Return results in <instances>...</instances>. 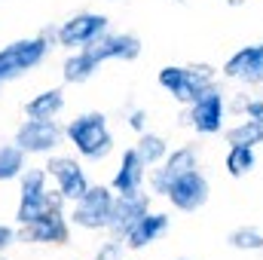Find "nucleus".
Returning <instances> with one entry per match:
<instances>
[{
  "instance_id": "1",
  "label": "nucleus",
  "mask_w": 263,
  "mask_h": 260,
  "mask_svg": "<svg viewBox=\"0 0 263 260\" xmlns=\"http://www.w3.org/2000/svg\"><path fill=\"white\" fill-rule=\"evenodd\" d=\"M141 55V40L135 34H104L101 40L77 49L62 67L65 83H86L101 62H135Z\"/></svg>"
},
{
  "instance_id": "2",
  "label": "nucleus",
  "mask_w": 263,
  "mask_h": 260,
  "mask_svg": "<svg viewBox=\"0 0 263 260\" xmlns=\"http://www.w3.org/2000/svg\"><path fill=\"white\" fill-rule=\"evenodd\" d=\"M65 135H67V141L77 147V153L86 156V159H92V162L107 159L110 150H114V135L107 129V117L98 114V110L77 117L65 129Z\"/></svg>"
},
{
  "instance_id": "3",
  "label": "nucleus",
  "mask_w": 263,
  "mask_h": 260,
  "mask_svg": "<svg viewBox=\"0 0 263 260\" xmlns=\"http://www.w3.org/2000/svg\"><path fill=\"white\" fill-rule=\"evenodd\" d=\"M214 83L217 70L211 65H168L159 70V86L181 104H193Z\"/></svg>"
},
{
  "instance_id": "4",
  "label": "nucleus",
  "mask_w": 263,
  "mask_h": 260,
  "mask_svg": "<svg viewBox=\"0 0 263 260\" xmlns=\"http://www.w3.org/2000/svg\"><path fill=\"white\" fill-rule=\"evenodd\" d=\"M46 178H49L46 169H28V172L22 175V196H18V211H15V217H18L22 227L34 224V220H37L40 214H46L49 208H62L67 202L59 190L52 193V190L46 187Z\"/></svg>"
},
{
  "instance_id": "5",
  "label": "nucleus",
  "mask_w": 263,
  "mask_h": 260,
  "mask_svg": "<svg viewBox=\"0 0 263 260\" xmlns=\"http://www.w3.org/2000/svg\"><path fill=\"white\" fill-rule=\"evenodd\" d=\"M49 52V40L40 34V37H25V40H15L9 46L0 49V83L6 80H15L22 77L25 70L37 67Z\"/></svg>"
},
{
  "instance_id": "6",
  "label": "nucleus",
  "mask_w": 263,
  "mask_h": 260,
  "mask_svg": "<svg viewBox=\"0 0 263 260\" xmlns=\"http://www.w3.org/2000/svg\"><path fill=\"white\" fill-rule=\"evenodd\" d=\"M114 199L110 187H89L83 199L73 202V211H70V220L83 230H107L110 224V214H114Z\"/></svg>"
},
{
  "instance_id": "7",
  "label": "nucleus",
  "mask_w": 263,
  "mask_h": 260,
  "mask_svg": "<svg viewBox=\"0 0 263 260\" xmlns=\"http://www.w3.org/2000/svg\"><path fill=\"white\" fill-rule=\"evenodd\" d=\"M190 110H187V123L199 132V135H217V132L223 129V120H227V98H223V92L217 89V86H211V89H205L202 95H199L193 104H187Z\"/></svg>"
},
{
  "instance_id": "8",
  "label": "nucleus",
  "mask_w": 263,
  "mask_h": 260,
  "mask_svg": "<svg viewBox=\"0 0 263 260\" xmlns=\"http://www.w3.org/2000/svg\"><path fill=\"white\" fill-rule=\"evenodd\" d=\"M199 169V150L193 144H184V147H178V150H168V156L159 162V169H153V175H150V190L156 196H168L172 190V184L181 178V175H187V172H193Z\"/></svg>"
},
{
  "instance_id": "9",
  "label": "nucleus",
  "mask_w": 263,
  "mask_h": 260,
  "mask_svg": "<svg viewBox=\"0 0 263 260\" xmlns=\"http://www.w3.org/2000/svg\"><path fill=\"white\" fill-rule=\"evenodd\" d=\"M107 34V15L98 12H80L73 18H67L65 25L59 28V43L67 49H83L95 40H101Z\"/></svg>"
},
{
  "instance_id": "10",
  "label": "nucleus",
  "mask_w": 263,
  "mask_h": 260,
  "mask_svg": "<svg viewBox=\"0 0 263 260\" xmlns=\"http://www.w3.org/2000/svg\"><path fill=\"white\" fill-rule=\"evenodd\" d=\"M65 132L59 129L55 120H25L18 132H15V144L25 150V153H52L59 144H62Z\"/></svg>"
},
{
  "instance_id": "11",
  "label": "nucleus",
  "mask_w": 263,
  "mask_h": 260,
  "mask_svg": "<svg viewBox=\"0 0 263 260\" xmlns=\"http://www.w3.org/2000/svg\"><path fill=\"white\" fill-rule=\"evenodd\" d=\"M223 77L242 86H263V40L236 49L223 62Z\"/></svg>"
},
{
  "instance_id": "12",
  "label": "nucleus",
  "mask_w": 263,
  "mask_h": 260,
  "mask_svg": "<svg viewBox=\"0 0 263 260\" xmlns=\"http://www.w3.org/2000/svg\"><path fill=\"white\" fill-rule=\"evenodd\" d=\"M208 196H211V184H208V178L193 169V172H187V175H181L175 184H172V190H168V202L178 208V211H199L205 202H208Z\"/></svg>"
},
{
  "instance_id": "13",
  "label": "nucleus",
  "mask_w": 263,
  "mask_h": 260,
  "mask_svg": "<svg viewBox=\"0 0 263 260\" xmlns=\"http://www.w3.org/2000/svg\"><path fill=\"white\" fill-rule=\"evenodd\" d=\"M46 172H49V178L59 184V193L65 196L67 202L83 199V193L92 187L89 178H86V172L80 169V162L70 159V156H52L49 165H46Z\"/></svg>"
},
{
  "instance_id": "14",
  "label": "nucleus",
  "mask_w": 263,
  "mask_h": 260,
  "mask_svg": "<svg viewBox=\"0 0 263 260\" xmlns=\"http://www.w3.org/2000/svg\"><path fill=\"white\" fill-rule=\"evenodd\" d=\"M25 239L40 242V245H65L67 239H70V227H67L65 208H49L34 224H28L25 227Z\"/></svg>"
},
{
  "instance_id": "15",
  "label": "nucleus",
  "mask_w": 263,
  "mask_h": 260,
  "mask_svg": "<svg viewBox=\"0 0 263 260\" xmlns=\"http://www.w3.org/2000/svg\"><path fill=\"white\" fill-rule=\"evenodd\" d=\"M147 211H150V196L144 193V190L117 193V199H114V214H110L107 230H110L114 236H126L132 224H135L141 214H147Z\"/></svg>"
},
{
  "instance_id": "16",
  "label": "nucleus",
  "mask_w": 263,
  "mask_h": 260,
  "mask_svg": "<svg viewBox=\"0 0 263 260\" xmlns=\"http://www.w3.org/2000/svg\"><path fill=\"white\" fill-rule=\"evenodd\" d=\"M165 230H168V214H162V211H147V214H141V217L132 224L129 233H126L123 239H126V245H129L132 251H141V248H147L150 242H156Z\"/></svg>"
},
{
  "instance_id": "17",
  "label": "nucleus",
  "mask_w": 263,
  "mask_h": 260,
  "mask_svg": "<svg viewBox=\"0 0 263 260\" xmlns=\"http://www.w3.org/2000/svg\"><path fill=\"white\" fill-rule=\"evenodd\" d=\"M144 178H147V165H144V159L138 156V150L132 147L123 153V159H120V169H117V175H114V190L117 193H135V190H141L144 187Z\"/></svg>"
},
{
  "instance_id": "18",
  "label": "nucleus",
  "mask_w": 263,
  "mask_h": 260,
  "mask_svg": "<svg viewBox=\"0 0 263 260\" xmlns=\"http://www.w3.org/2000/svg\"><path fill=\"white\" fill-rule=\"evenodd\" d=\"M65 107V92L62 89H46L40 95H34L28 104H25V114L31 120H55Z\"/></svg>"
},
{
  "instance_id": "19",
  "label": "nucleus",
  "mask_w": 263,
  "mask_h": 260,
  "mask_svg": "<svg viewBox=\"0 0 263 260\" xmlns=\"http://www.w3.org/2000/svg\"><path fill=\"white\" fill-rule=\"evenodd\" d=\"M223 165H227V175H230V178H245V175H251L254 165H257L254 147L230 144V150H227V156H223Z\"/></svg>"
},
{
  "instance_id": "20",
  "label": "nucleus",
  "mask_w": 263,
  "mask_h": 260,
  "mask_svg": "<svg viewBox=\"0 0 263 260\" xmlns=\"http://www.w3.org/2000/svg\"><path fill=\"white\" fill-rule=\"evenodd\" d=\"M135 150H138V156L144 159V165H147V169L159 165V162L168 156V144H165V138H162V135H150V132H144V135L138 138Z\"/></svg>"
},
{
  "instance_id": "21",
  "label": "nucleus",
  "mask_w": 263,
  "mask_h": 260,
  "mask_svg": "<svg viewBox=\"0 0 263 260\" xmlns=\"http://www.w3.org/2000/svg\"><path fill=\"white\" fill-rule=\"evenodd\" d=\"M227 144H242V147H257L263 144V123L257 120H239L236 126L227 129Z\"/></svg>"
},
{
  "instance_id": "22",
  "label": "nucleus",
  "mask_w": 263,
  "mask_h": 260,
  "mask_svg": "<svg viewBox=\"0 0 263 260\" xmlns=\"http://www.w3.org/2000/svg\"><path fill=\"white\" fill-rule=\"evenodd\" d=\"M25 172V150L18 144H3L0 147V181H12Z\"/></svg>"
},
{
  "instance_id": "23",
  "label": "nucleus",
  "mask_w": 263,
  "mask_h": 260,
  "mask_svg": "<svg viewBox=\"0 0 263 260\" xmlns=\"http://www.w3.org/2000/svg\"><path fill=\"white\" fill-rule=\"evenodd\" d=\"M227 245L236 248V251H263V233L257 227H236L230 236H227Z\"/></svg>"
},
{
  "instance_id": "24",
  "label": "nucleus",
  "mask_w": 263,
  "mask_h": 260,
  "mask_svg": "<svg viewBox=\"0 0 263 260\" xmlns=\"http://www.w3.org/2000/svg\"><path fill=\"white\" fill-rule=\"evenodd\" d=\"M126 239L123 236H110L107 242H101V248L95 251V260H123L126 257Z\"/></svg>"
},
{
  "instance_id": "25",
  "label": "nucleus",
  "mask_w": 263,
  "mask_h": 260,
  "mask_svg": "<svg viewBox=\"0 0 263 260\" xmlns=\"http://www.w3.org/2000/svg\"><path fill=\"white\" fill-rule=\"evenodd\" d=\"M126 120H129V129H135L138 135H144V132H147V110H141V107H132Z\"/></svg>"
},
{
  "instance_id": "26",
  "label": "nucleus",
  "mask_w": 263,
  "mask_h": 260,
  "mask_svg": "<svg viewBox=\"0 0 263 260\" xmlns=\"http://www.w3.org/2000/svg\"><path fill=\"white\" fill-rule=\"evenodd\" d=\"M242 117L263 123V95H260V98H248V101H245V110H242Z\"/></svg>"
},
{
  "instance_id": "27",
  "label": "nucleus",
  "mask_w": 263,
  "mask_h": 260,
  "mask_svg": "<svg viewBox=\"0 0 263 260\" xmlns=\"http://www.w3.org/2000/svg\"><path fill=\"white\" fill-rule=\"evenodd\" d=\"M12 242H15V230H12V227H6V224H0V254H3Z\"/></svg>"
},
{
  "instance_id": "28",
  "label": "nucleus",
  "mask_w": 263,
  "mask_h": 260,
  "mask_svg": "<svg viewBox=\"0 0 263 260\" xmlns=\"http://www.w3.org/2000/svg\"><path fill=\"white\" fill-rule=\"evenodd\" d=\"M230 6H245V3H251V0H227Z\"/></svg>"
},
{
  "instance_id": "29",
  "label": "nucleus",
  "mask_w": 263,
  "mask_h": 260,
  "mask_svg": "<svg viewBox=\"0 0 263 260\" xmlns=\"http://www.w3.org/2000/svg\"><path fill=\"white\" fill-rule=\"evenodd\" d=\"M175 3H184V0H175Z\"/></svg>"
},
{
  "instance_id": "30",
  "label": "nucleus",
  "mask_w": 263,
  "mask_h": 260,
  "mask_svg": "<svg viewBox=\"0 0 263 260\" xmlns=\"http://www.w3.org/2000/svg\"><path fill=\"white\" fill-rule=\"evenodd\" d=\"M178 260H187V257H178Z\"/></svg>"
}]
</instances>
